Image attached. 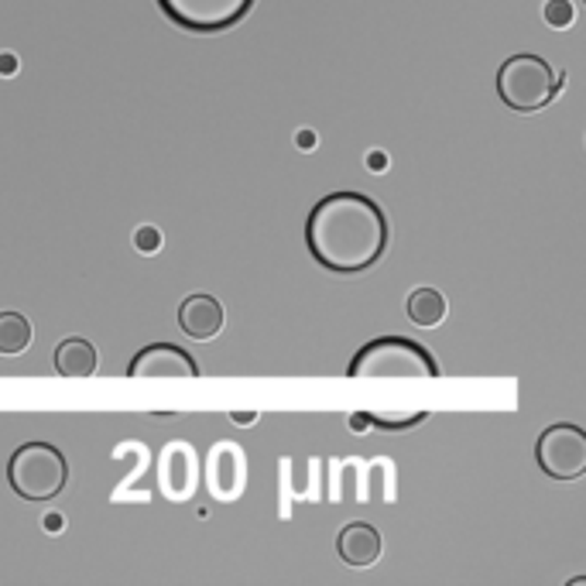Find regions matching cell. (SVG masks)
Wrapping results in <instances>:
<instances>
[{
    "instance_id": "7a4b0ae2",
    "label": "cell",
    "mask_w": 586,
    "mask_h": 586,
    "mask_svg": "<svg viewBox=\"0 0 586 586\" xmlns=\"http://www.w3.org/2000/svg\"><path fill=\"white\" fill-rule=\"evenodd\" d=\"M559 90H563V75H555L546 59L531 52L504 59V66L497 69V96L515 114L546 110L559 96Z\"/></svg>"
},
{
    "instance_id": "e0dca14e",
    "label": "cell",
    "mask_w": 586,
    "mask_h": 586,
    "mask_svg": "<svg viewBox=\"0 0 586 586\" xmlns=\"http://www.w3.org/2000/svg\"><path fill=\"white\" fill-rule=\"evenodd\" d=\"M134 244H138V250H159L162 247V234L155 231V226H141Z\"/></svg>"
},
{
    "instance_id": "52a82bcc",
    "label": "cell",
    "mask_w": 586,
    "mask_h": 586,
    "mask_svg": "<svg viewBox=\"0 0 586 586\" xmlns=\"http://www.w3.org/2000/svg\"><path fill=\"white\" fill-rule=\"evenodd\" d=\"M247 460L237 443H216L207 456V488L216 501H234L244 491Z\"/></svg>"
},
{
    "instance_id": "4fadbf2b",
    "label": "cell",
    "mask_w": 586,
    "mask_h": 586,
    "mask_svg": "<svg viewBox=\"0 0 586 586\" xmlns=\"http://www.w3.org/2000/svg\"><path fill=\"white\" fill-rule=\"evenodd\" d=\"M409 319L422 329H432V326H440L446 319V298L440 289H432V285H422L409 295Z\"/></svg>"
},
{
    "instance_id": "7c38bea8",
    "label": "cell",
    "mask_w": 586,
    "mask_h": 586,
    "mask_svg": "<svg viewBox=\"0 0 586 586\" xmlns=\"http://www.w3.org/2000/svg\"><path fill=\"white\" fill-rule=\"evenodd\" d=\"M99 367L96 347L83 337H69L56 347V371L62 377H93Z\"/></svg>"
},
{
    "instance_id": "9a60e30c",
    "label": "cell",
    "mask_w": 586,
    "mask_h": 586,
    "mask_svg": "<svg viewBox=\"0 0 586 586\" xmlns=\"http://www.w3.org/2000/svg\"><path fill=\"white\" fill-rule=\"evenodd\" d=\"M353 422H367L374 429H412L419 422H425V412H415L409 419H385V415H353Z\"/></svg>"
},
{
    "instance_id": "9c48e42d",
    "label": "cell",
    "mask_w": 586,
    "mask_h": 586,
    "mask_svg": "<svg viewBox=\"0 0 586 586\" xmlns=\"http://www.w3.org/2000/svg\"><path fill=\"white\" fill-rule=\"evenodd\" d=\"M131 377H199L192 356L175 343H151L138 350V356L127 367Z\"/></svg>"
},
{
    "instance_id": "2e32d148",
    "label": "cell",
    "mask_w": 586,
    "mask_h": 586,
    "mask_svg": "<svg viewBox=\"0 0 586 586\" xmlns=\"http://www.w3.org/2000/svg\"><path fill=\"white\" fill-rule=\"evenodd\" d=\"M573 17H576V11H573L570 0H549L546 4V21L552 24V28H570Z\"/></svg>"
},
{
    "instance_id": "30bf717a",
    "label": "cell",
    "mask_w": 586,
    "mask_h": 586,
    "mask_svg": "<svg viewBox=\"0 0 586 586\" xmlns=\"http://www.w3.org/2000/svg\"><path fill=\"white\" fill-rule=\"evenodd\" d=\"M226 316H223V305L213 295H189L183 305H178V329L189 337V340H213L220 337Z\"/></svg>"
},
{
    "instance_id": "8fae6325",
    "label": "cell",
    "mask_w": 586,
    "mask_h": 586,
    "mask_svg": "<svg viewBox=\"0 0 586 586\" xmlns=\"http://www.w3.org/2000/svg\"><path fill=\"white\" fill-rule=\"evenodd\" d=\"M337 552H340V559L347 566H356V570L374 566L377 555H380V531L374 525H367V521H350L340 531Z\"/></svg>"
},
{
    "instance_id": "ac0fdd59",
    "label": "cell",
    "mask_w": 586,
    "mask_h": 586,
    "mask_svg": "<svg viewBox=\"0 0 586 586\" xmlns=\"http://www.w3.org/2000/svg\"><path fill=\"white\" fill-rule=\"evenodd\" d=\"M17 72V56H0V75H14Z\"/></svg>"
},
{
    "instance_id": "3957f363",
    "label": "cell",
    "mask_w": 586,
    "mask_h": 586,
    "mask_svg": "<svg viewBox=\"0 0 586 586\" xmlns=\"http://www.w3.org/2000/svg\"><path fill=\"white\" fill-rule=\"evenodd\" d=\"M69 480V464L62 449L52 443H24L21 449L11 453L8 464V483L21 501L45 504L62 494Z\"/></svg>"
},
{
    "instance_id": "5bb4252c",
    "label": "cell",
    "mask_w": 586,
    "mask_h": 586,
    "mask_svg": "<svg viewBox=\"0 0 586 586\" xmlns=\"http://www.w3.org/2000/svg\"><path fill=\"white\" fill-rule=\"evenodd\" d=\"M32 347V323L24 313H0V353L4 356H17Z\"/></svg>"
},
{
    "instance_id": "5b68a950",
    "label": "cell",
    "mask_w": 586,
    "mask_h": 586,
    "mask_svg": "<svg viewBox=\"0 0 586 586\" xmlns=\"http://www.w3.org/2000/svg\"><path fill=\"white\" fill-rule=\"evenodd\" d=\"M258 0H159L162 14L175 28L192 35H220L241 24Z\"/></svg>"
},
{
    "instance_id": "ba28073f",
    "label": "cell",
    "mask_w": 586,
    "mask_h": 586,
    "mask_svg": "<svg viewBox=\"0 0 586 586\" xmlns=\"http://www.w3.org/2000/svg\"><path fill=\"white\" fill-rule=\"evenodd\" d=\"M162 491L172 501H189L199 488V456L189 443H168L159 464Z\"/></svg>"
},
{
    "instance_id": "6da1fadb",
    "label": "cell",
    "mask_w": 586,
    "mask_h": 586,
    "mask_svg": "<svg viewBox=\"0 0 586 586\" xmlns=\"http://www.w3.org/2000/svg\"><path fill=\"white\" fill-rule=\"evenodd\" d=\"M305 247L319 268L361 274L388 250V216L364 192H329L305 220Z\"/></svg>"
},
{
    "instance_id": "8992f818",
    "label": "cell",
    "mask_w": 586,
    "mask_h": 586,
    "mask_svg": "<svg viewBox=\"0 0 586 586\" xmlns=\"http://www.w3.org/2000/svg\"><path fill=\"white\" fill-rule=\"evenodd\" d=\"M535 464L552 480H579L586 473V432L573 422L549 425L535 443Z\"/></svg>"
},
{
    "instance_id": "277c9868",
    "label": "cell",
    "mask_w": 586,
    "mask_h": 586,
    "mask_svg": "<svg viewBox=\"0 0 586 586\" xmlns=\"http://www.w3.org/2000/svg\"><path fill=\"white\" fill-rule=\"evenodd\" d=\"M350 377H440V364L409 337H377L353 353Z\"/></svg>"
}]
</instances>
